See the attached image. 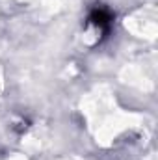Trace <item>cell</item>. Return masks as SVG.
I'll use <instances>...</instances> for the list:
<instances>
[{
  "instance_id": "cell-1",
  "label": "cell",
  "mask_w": 158,
  "mask_h": 160,
  "mask_svg": "<svg viewBox=\"0 0 158 160\" xmlns=\"http://www.w3.org/2000/svg\"><path fill=\"white\" fill-rule=\"evenodd\" d=\"M91 24H95L97 28H101L102 30V34L106 36L108 34V30H110V24H112V13L106 9V8H101V6H97L91 13H89V19H87Z\"/></svg>"
}]
</instances>
